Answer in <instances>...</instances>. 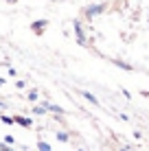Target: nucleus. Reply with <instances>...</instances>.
<instances>
[{"label": "nucleus", "instance_id": "nucleus-3", "mask_svg": "<svg viewBox=\"0 0 149 151\" xmlns=\"http://www.w3.org/2000/svg\"><path fill=\"white\" fill-rule=\"evenodd\" d=\"M57 138L61 140V142H66V140H68V134H64V132H59V134H57Z\"/></svg>", "mask_w": 149, "mask_h": 151}, {"label": "nucleus", "instance_id": "nucleus-7", "mask_svg": "<svg viewBox=\"0 0 149 151\" xmlns=\"http://www.w3.org/2000/svg\"><path fill=\"white\" fill-rule=\"evenodd\" d=\"M0 107H4V103H2V101H0Z\"/></svg>", "mask_w": 149, "mask_h": 151}, {"label": "nucleus", "instance_id": "nucleus-4", "mask_svg": "<svg viewBox=\"0 0 149 151\" xmlns=\"http://www.w3.org/2000/svg\"><path fill=\"white\" fill-rule=\"evenodd\" d=\"M4 145H15V138L13 136H7V138H4Z\"/></svg>", "mask_w": 149, "mask_h": 151}, {"label": "nucleus", "instance_id": "nucleus-1", "mask_svg": "<svg viewBox=\"0 0 149 151\" xmlns=\"http://www.w3.org/2000/svg\"><path fill=\"white\" fill-rule=\"evenodd\" d=\"M13 123H20L22 127H31V125H33V121H31V118H24V116H15Z\"/></svg>", "mask_w": 149, "mask_h": 151}, {"label": "nucleus", "instance_id": "nucleus-5", "mask_svg": "<svg viewBox=\"0 0 149 151\" xmlns=\"http://www.w3.org/2000/svg\"><path fill=\"white\" fill-rule=\"evenodd\" d=\"M35 99H37V92L31 90V92H29V101H35Z\"/></svg>", "mask_w": 149, "mask_h": 151}, {"label": "nucleus", "instance_id": "nucleus-8", "mask_svg": "<svg viewBox=\"0 0 149 151\" xmlns=\"http://www.w3.org/2000/svg\"><path fill=\"white\" fill-rule=\"evenodd\" d=\"M2 83H4V81H2V79H0V86H2Z\"/></svg>", "mask_w": 149, "mask_h": 151}, {"label": "nucleus", "instance_id": "nucleus-6", "mask_svg": "<svg viewBox=\"0 0 149 151\" xmlns=\"http://www.w3.org/2000/svg\"><path fill=\"white\" fill-rule=\"evenodd\" d=\"M2 123H7V125H13V118H11V116H2Z\"/></svg>", "mask_w": 149, "mask_h": 151}, {"label": "nucleus", "instance_id": "nucleus-2", "mask_svg": "<svg viewBox=\"0 0 149 151\" xmlns=\"http://www.w3.org/2000/svg\"><path fill=\"white\" fill-rule=\"evenodd\" d=\"M37 149L40 151H50V145L48 142H37Z\"/></svg>", "mask_w": 149, "mask_h": 151}]
</instances>
